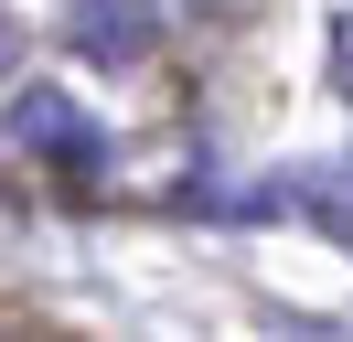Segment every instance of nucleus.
Listing matches in <instances>:
<instances>
[{"label":"nucleus","mask_w":353,"mask_h":342,"mask_svg":"<svg viewBox=\"0 0 353 342\" xmlns=\"http://www.w3.org/2000/svg\"><path fill=\"white\" fill-rule=\"evenodd\" d=\"M343 86H353V21H343Z\"/></svg>","instance_id":"20e7f679"},{"label":"nucleus","mask_w":353,"mask_h":342,"mask_svg":"<svg viewBox=\"0 0 353 342\" xmlns=\"http://www.w3.org/2000/svg\"><path fill=\"white\" fill-rule=\"evenodd\" d=\"M11 139L22 150H65V161H97V128L75 118L54 86H22V97H11Z\"/></svg>","instance_id":"f03ea898"},{"label":"nucleus","mask_w":353,"mask_h":342,"mask_svg":"<svg viewBox=\"0 0 353 342\" xmlns=\"http://www.w3.org/2000/svg\"><path fill=\"white\" fill-rule=\"evenodd\" d=\"M11 54H22V32H11V21H0V75H11Z\"/></svg>","instance_id":"7ed1b4c3"},{"label":"nucleus","mask_w":353,"mask_h":342,"mask_svg":"<svg viewBox=\"0 0 353 342\" xmlns=\"http://www.w3.org/2000/svg\"><path fill=\"white\" fill-rule=\"evenodd\" d=\"M65 32H75V54H97V64H139L161 43V0H75Z\"/></svg>","instance_id":"f257e3e1"}]
</instances>
